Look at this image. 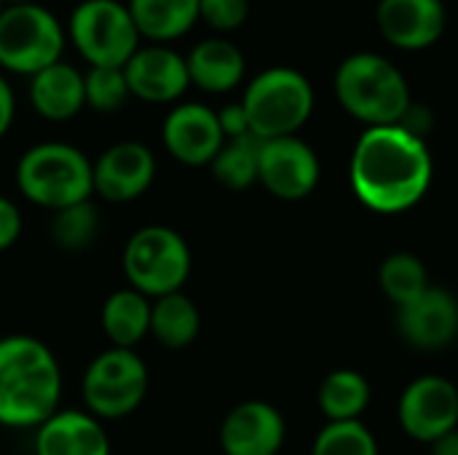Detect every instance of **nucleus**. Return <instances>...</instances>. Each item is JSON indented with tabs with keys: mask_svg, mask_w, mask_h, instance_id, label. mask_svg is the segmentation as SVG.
Wrapping results in <instances>:
<instances>
[{
	"mask_svg": "<svg viewBox=\"0 0 458 455\" xmlns=\"http://www.w3.org/2000/svg\"><path fill=\"white\" fill-rule=\"evenodd\" d=\"M432 153L424 137L405 126H370L360 134L349 180L354 196L373 212L400 215L413 209L432 185Z\"/></svg>",
	"mask_w": 458,
	"mask_h": 455,
	"instance_id": "nucleus-1",
	"label": "nucleus"
},
{
	"mask_svg": "<svg viewBox=\"0 0 458 455\" xmlns=\"http://www.w3.org/2000/svg\"><path fill=\"white\" fill-rule=\"evenodd\" d=\"M64 375L54 349L35 335L0 338V426L38 429L62 408Z\"/></svg>",
	"mask_w": 458,
	"mask_h": 455,
	"instance_id": "nucleus-2",
	"label": "nucleus"
},
{
	"mask_svg": "<svg viewBox=\"0 0 458 455\" xmlns=\"http://www.w3.org/2000/svg\"><path fill=\"white\" fill-rule=\"evenodd\" d=\"M13 180L24 201L51 215L64 206L91 201L94 196L91 158L81 147L59 139L27 147L16 161Z\"/></svg>",
	"mask_w": 458,
	"mask_h": 455,
	"instance_id": "nucleus-3",
	"label": "nucleus"
},
{
	"mask_svg": "<svg viewBox=\"0 0 458 455\" xmlns=\"http://www.w3.org/2000/svg\"><path fill=\"white\" fill-rule=\"evenodd\" d=\"M335 97L341 107L368 129L400 123L413 105L403 70L373 51L352 54L338 64Z\"/></svg>",
	"mask_w": 458,
	"mask_h": 455,
	"instance_id": "nucleus-4",
	"label": "nucleus"
},
{
	"mask_svg": "<svg viewBox=\"0 0 458 455\" xmlns=\"http://www.w3.org/2000/svg\"><path fill=\"white\" fill-rule=\"evenodd\" d=\"M121 268L131 290L156 300L182 292L193 271V252L180 231L153 223L137 228L126 239Z\"/></svg>",
	"mask_w": 458,
	"mask_h": 455,
	"instance_id": "nucleus-5",
	"label": "nucleus"
},
{
	"mask_svg": "<svg viewBox=\"0 0 458 455\" xmlns=\"http://www.w3.org/2000/svg\"><path fill=\"white\" fill-rule=\"evenodd\" d=\"M252 137L260 142L295 137L314 113V88L301 70L268 67L258 72L239 99Z\"/></svg>",
	"mask_w": 458,
	"mask_h": 455,
	"instance_id": "nucleus-6",
	"label": "nucleus"
},
{
	"mask_svg": "<svg viewBox=\"0 0 458 455\" xmlns=\"http://www.w3.org/2000/svg\"><path fill=\"white\" fill-rule=\"evenodd\" d=\"M67 29L59 16L40 3L5 5L0 13V72L32 78L64 59Z\"/></svg>",
	"mask_w": 458,
	"mask_h": 455,
	"instance_id": "nucleus-7",
	"label": "nucleus"
},
{
	"mask_svg": "<svg viewBox=\"0 0 458 455\" xmlns=\"http://www.w3.org/2000/svg\"><path fill=\"white\" fill-rule=\"evenodd\" d=\"M150 389L145 359L134 349L107 346L83 370L81 397L86 410L105 421H121L140 410Z\"/></svg>",
	"mask_w": 458,
	"mask_h": 455,
	"instance_id": "nucleus-8",
	"label": "nucleus"
},
{
	"mask_svg": "<svg viewBox=\"0 0 458 455\" xmlns=\"http://www.w3.org/2000/svg\"><path fill=\"white\" fill-rule=\"evenodd\" d=\"M64 29L89 67H123L142 46L129 5L121 0H81Z\"/></svg>",
	"mask_w": 458,
	"mask_h": 455,
	"instance_id": "nucleus-9",
	"label": "nucleus"
},
{
	"mask_svg": "<svg viewBox=\"0 0 458 455\" xmlns=\"http://www.w3.org/2000/svg\"><path fill=\"white\" fill-rule=\"evenodd\" d=\"M156 153L140 139H121L91 161L94 196L107 204H129L142 198L156 182Z\"/></svg>",
	"mask_w": 458,
	"mask_h": 455,
	"instance_id": "nucleus-10",
	"label": "nucleus"
},
{
	"mask_svg": "<svg viewBox=\"0 0 458 455\" xmlns=\"http://www.w3.org/2000/svg\"><path fill=\"white\" fill-rule=\"evenodd\" d=\"M319 158L309 142L295 137H279L260 142L258 182L279 201H303L319 185Z\"/></svg>",
	"mask_w": 458,
	"mask_h": 455,
	"instance_id": "nucleus-11",
	"label": "nucleus"
},
{
	"mask_svg": "<svg viewBox=\"0 0 458 455\" xmlns=\"http://www.w3.org/2000/svg\"><path fill=\"white\" fill-rule=\"evenodd\" d=\"M397 416L411 440L432 445L458 429V389L443 375H421L403 392Z\"/></svg>",
	"mask_w": 458,
	"mask_h": 455,
	"instance_id": "nucleus-12",
	"label": "nucleus"
},
{
	"mask_svg": "<svg viewBox=\"0 0 458 455\" xmlns=\"http://www.w3.org/2000/svg\"><path fill=\"white\" fill-rule=\"evenodd\" d=\"M223 142L217 110L204 102H177L164 115L161 145L182 166H209Z\"/></svg>",
	"mask_w": 458,
	"mask_h": 455,
	"instance_id": "nucleus-13",
	"label": "nucleus"
},
{
	"mask_svg": "<svg viewBox=\"0 0 458 455\" xmlns=\"http://www.w3.org/2000/svg\"><path fill=\"white\" fill-rule=\"evenodd\" d=\"M129 94L148 105H177L191 88L185 54L164 43L140 46L123 64Z\"/></svg>",
	"mask_w": 458,
	"mask_h": 455,
	"instance_id": "nucleus-14",
	"label": "nucleus"
},
{
	"mask_svg": "<svg viewBox=\"0 0 458 455\" xmlns=\"http://www.w3.org/2000/svg\"><path fill=\"white\" fill-rule=\"evenodd\" d=\"M284 437V416L263 400L239 402L220 424V451L225 455H279Z\"/></svg>",
	"mask_w": 458,
	"mask_h": 455,
	"instance_id": "nucleus-15",
	"label": "nucleus"
},
{
	"mask_svg": "<svg viewBox=\"0 0 458 455\" xmlns=\"http://www.w3.org/2000/svg\"><path fill=\"white\" fill-rule=\"evenodd\" d=\"M400 335L421 351H437L458 338V298L443 287H429L416 300L397 308Z\"/></svg>",
	"mask_w": 458,
	"mask_h": 455,
	"instance_id": "nucleus-16",
	"label": "nucleus"
},
{
	"mask_svg": "<svg viewBox=\"0 0 458 455\" xmlns=\"http://www.w3.org/2000/svg\"><path fill=\"white\" fill-rule=\"evenodd\" d=\"M376 24L394 48L421 51L443 38L445 5L443 0H378Z\"/></svg>",
	"mask_w": 458,
	"mask_h": 455,
	"instance_id": "nucleus-17",
	"label": "nucleus"
},
{
	"mask_svg": "<svg viewBox=\"0 0 458 455\" xmlns=\"http://www.w3.org/2000/svg\"><path fill=\"white\" fill-rule=\"evenodd\" d=\"M35 455H113V442L99 418L86 408H59L35 429Z\"/></svg>",
	"mask_w": 458,
	"mask_h": 455,
	"instance_id": "nucleus-18",
	"label": "nucleus"
},
{
	"mask_svg": "<svg viewBox=\"0 0 458 455\" xmlns=\"http://www.w3.org/2000/svg\"><path fill=\"white\" fill-rule=\"evenodd\" d=\"M27 99L43 121L67 123L86 107L83 72L75 64L59 59L30 78Z\"/></svg>",
	"mask_w": 458,
	"mask_h": 455,
	"instance_id": "nucleus-19",
	"label": "nucleus"
},
{
	"mask_svg": "<svg viewBox=\"0 0 458 455\" xmlns=\"http://www.w3.org/2000/svg\"><path fill=\"white\" fill-rule=\"evenodd\" d=\"M188 78L204 94H228L233 91L247 75V59L242 48L220 35L199 40L188 54Z\"/></svg>",
	"mask_w": 458,
	"mask_h": 455,
	"instance_id": "nucleus-20",
	"label": "nucleus"
},
{
	"mask_svg": "<svg viewBox=\"0 0 458 455\" xmlns=\"http://www.w3.org/2000/svg\"><path fill=\"white\" fill-rule=\"evenodd\" d=\"M150 308L153 300L131 287L110 292L99 311V327L110 346L134 349L150 335Z\"/></svg>",
	"mask_w": 458,
	"mask_h": 455,
	"instance_id": "nucleus-21",
	"label": "nucleus"
},
{
	"mask_svg": "<svg viewBox=\"0 0 458 455\" xmlns=\"http://www.w3.org/2000/svg\"><path fill=\"white\" fill-rule=\"evenodd\" d=\"M140 38L172 46L199 24V0H129Z\"/></svg>",
	"mask_w": 458,
	"mask_h": 455,
	"instance_id": "nucleus-22",
	"label": "nucleus"
},
{
	"mask_svg": "<svg viewBox=\"0 0 458 455\" xmlns=\"http://www.w3.org/2000/svg\"><path fill=\"white\" fill-rule=\"evenodd\" d=\"M201 333V311L185 292H172L153 300L150 308V338L169 349L182 351L196 343Z\"/></svg>",
	"mask_w": 458,
	"mask_h": 455,
	"instance_id": "nucleus-23",
	"label": "nucleus"
},
{
	"mask_svg": "<svg viewBox=\"0 0 458 455\" xmlns=\"http://www.w3.org/2000/svg\"><path fill=\"white\" fill-rule=\"evenodd\" d=\"M319 410L330 424L360 421L370 405V383L357 370H333L319 383Z\"/></svg>",
	"mask_w": 458,
	"mask_h": 455,
	"instance_id": "nucleus-24",
	"label": "nucleus"
},
{
	"mask_svg": "<svg viewBox=\"0 0 458 455\" xmlns=\"http://www.w3.org/2000/svg\"><path fill=\"white\" fill-rule=\"evenodd\" d=\"M258 156L260 139L258 137H239L225 139L215 161L209 164L212 177L228 190H247L258 182Z\"/></svg>",
	"mask_w": 458,
	"mask_h": 455,
	"instance_id": "nucleus-25",
	"label": "nucleus"
},
{
	"mask_svg": "<svg viewBox=\"0 0 458 455\" xmlns=\"http://www.w3.org/2000/svg\"><path fill=\"white\" fill-rule=\"evenodd\" d=\"M378 284H381L384 295L397 308L416 300L419 295H424L432 287L424 260L419 255H413V252L389 255L378 268Z\"/></svg>",
	"mask_w": 458,
	"mask_h": 455,
	"instance_id": "nucleus-26",
	"label": "nucleus"
},
{
	"mask_svg": "<svg viewBox=\"0 0 458 455\" xmlns=\"http://www.w3.org/2000/svg\"><path fill=\"white\" fill-rule=\"evenodd\" d=\"M51 244L62 252H83L99 236V209L94 201H81L51 215L48 223Z\"/></svg>",
	"mask_w": 458,
	"mask_h": 455,
	"instance_id": "nucleus-27",
	"label": "nucleus"
},
{
	"mask_svg": "<svg viewBox=\"0 0 458 455\" xmlns=\"http://www.w3.org/2000/svg\"><path fill=\"white\" fill-rule=\"evenodd\" d=\"M311 455H378V442L362 421H327L314 440Z\"/></svg>",
	"mask_w": 458,
	"mask_h": 455,
	"instance_id": "nucleus-28",
	"label": "nucleus"
},
{
	"mask_svg": "<svg viewBox=\"0 0 458 455\" xmlns=\"http://www.w3.org/2000/svg\"><path fill=\"white\" fill-rule=\"evenodd\" d=\"M86 107L94 113H115L129 102V83L123 67H89L83 72Z\"/></svg>",
	"mask_w": 458,
	"mask_h": 455,
	"instance_id": "nucleus-29",
	"label": "nucleus"
},
{
	"mask_svg": "<svg viewBox=\"0 0 458 455\" xmlns=\"http://www.w3.org/2000/svg\"><path fill=\"white\" fill-rule=\"evenodd\" d=\"M250 16V0H199V21L215 32H233Z\"/></svg>",
	"mask_w": 458,
	"mask_h": 455,
	"instance_id": "nucleus-30",
	"label": "nucleus"
},
{
	"mask_svg": "<svg viewBox=\"0 0 458 455\" xmlns=\"http://www.w3.org/2000/svg\"><path fill=\"white\" fill-rule=\"evenodd\" d=\"M21 231H24V217L19 204L8 196H0V255L8 252L21 239Z\"/></svg>",
	"mask_w": 458,
	"mask_h": 455,
	"instance_id": "nucleus-31",
	"label": "nucleus"
},
{
	"mask_svg": "<svg viewBox=\"0 0 458 455\" xmlns=\"http://www.w3.org/2000/svg\"><path fill=\"white\" fill-rule=\"evenodd\" d=\"M217 121H220V129H223L225 139H239V137H250L252 134L242 102H231V105L220 107L217 110Z\"/></svg>",
	"mask_w": 458,
	"mask_h": 455,
	"instance_id": "nucleus-32",
	"label": "nucleus"
},
{
	"mask_svg": "<svg viewBox=\"0 0 458 455\" xmlns=\"http://www.w3.org/2000/svg\"><path fill=\"white\" fill-rule=\"evenodd\" d=\"M16 118V94L11 80L0 72V139L11 131Z\"/></svg>",
	"mask_w": 458,
	"mask_h": 455,
	"instance_id": "nucleus-33",
	"label": "nucleus"
},
{
	"mask_svg": "<svg viewBox=\"0 0 458 455\" xmlns=\"http://www.w3.org/2000/svg\"><path fill=\"white\" fill-rule=\"evenodd\" d=\"M429 448H432V455H458V429L443 434V437L435 440Z\"/></svg>",
	"mask_w": 458,
	"mask_h": 455,
	"instance_id": "nucleus-34",
	"label": "nucleus"
},
{
	"mask_svg": "<svg viewBox=\"0 0 458 455\" xmlns=\"http://www.w3.org/2000/svg\"><path fill=\"white\" fill-rule=\"evenodd\" d=\"M5 5H16V3H38V0H3Z\"/></svg>",
	"mask_w": 458,
	"mask_h": 455,
	"instance_id": "nucleus-35",
	"label": "nucleus"
},
{
	"mask_svg": "<svg viewBox=\"0 0 458 455\" xmlns=\"http://www.w3.org/2000/svg\"><path fill=\"white\" fill-rule=\"evenodd\" d=\"M3 8H5V3H3V0H0V13H3Z\"/></svg>",
	"mask_w": 458,
	"mask_h": 455,
	"instance_id": "nucleus-36",
	"label": "nucleus"
}]
</instances>
